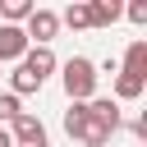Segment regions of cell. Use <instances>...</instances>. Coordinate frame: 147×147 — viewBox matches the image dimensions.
Here are the masks:
<instances>
[{
	"label": "cell",
	"mask_w": 147,
	"mask_h": 147,
	"mask_svg": "<svg viewBox=\"0 0 147 147\" xmlns=\"http://www.w3.org/2000/svg\"><path fill=\"white\" fill-rule=\"evenodd\" d=\"M60 83H64V96L69 101H92L96 96V64L87 55H74L60 64Z\"/></svg>",
	"instance_id": "obj_1"
},
{
	"label": "cell",
	"mask_w": 147,
	"mask_h": 147,
	"mask_svg": "<svg viewBox=\"0 0 147 147\" xmlns=\"http://www.w3.org/2000/svg\"><path fill=\"white\" fill-rule=\"evenodd\" d=\"M64 133H69L74 142H83V147H106V142H110V133L87 115V101H69V110H64Z\"/></svg>",
	"instance_id": "obj_2"
},
{
	"label": "cell",
	"mask_w": 147,
	"mask_h": 147,
	"mask_svg": "<svg viewBox=\"0 0 147 147\" xmlns=\"http://www.w3.org/2000/svg\"><path fill=\"white\" fill-rule=\"evenodd\" d=\"M23 37H28L32 46H51V41L60 37V14L46 9V5H37V9L28 14V23H23Z\"/></svg>",
	"instance_id": "obj_3"
},
{
	"label": "cell",
	"mask_w": 147,
	"mask_h": 147,
	"mask_svg": "<svg viewBox=\"0 0 147 147\" xmlns=\"http://www.w3.org/2000/svg\"><path fill=\"white\" fill-rule=\"evenodd\" d=\"M9 142L14 147H51V138H46V124L37 119V115H18L14 124H9Z\"/></svg>",
	"instance_id": "obj_4"
},
{
	"label": "cell",
	"mask_w": 147,
	"mask_h": 147,
	"mask_svg": "<svg viewBox=\"0 0 147 147\" xmlns=\"http://www.w3.org/2000/svg\"><path fill=\"white\" fill-rule=\"evenodd\" d=\"M18 64H23V69H28L37 83H46V78L60 69V60H55V51H51V46H28V55H23Z\"/></svg>",
	"instance_id": "obj_5"
},
{
	"label": "cell",
	"mask_w": 147,
	"mask_h": 147,
	"mask_svg": "<svg viewBox=\"0 0 147 147\" xmlns=\"http://www.w3.org/2000/svg\"><path fill=\"white\" fill-rule=\"evenodd\" d=\"M28 37H23V28H14V23H0V64H18L23 55H28Z\"/></svg>",
	"instance_id": "obj_6"
},
{
	"label": "cell",
	"mask_w": 147,
	"mask_h": 147,
	"mask_svg": "<svg viewBox=\"0 0 147 147\" xmlns=\"http://www.w3.org/2000/svg\"><path fill=\"white\" fill-rule=\"evenodd\" d=\"M87 115L106 129V133H115L119 124H124V115H119V101H110V96H92L87 101Z\"/></svg>",
	"instance_id": "obj_7"
},
{
	"label": "cell",
	"mask_w": 147,
	"mask_h": 147,
	"mask_svg": "<svg viewBox=\"0 0 147 147\" xmlns=\"http://www.w3.org/2000/svg\"><path fill=\"white\" fill-rule=\"evenodd\" d=\"M119 14H124L119 0H87V23H92V28H110Z\"/></svg>",
	"instance_id": "obj_8"
},
{
	"label": "cell",
	"mask_w": 147,
	"mask_h": 147,
	"mask_svg": "<svg viewBox=\"0 0 147 147\" xmlns=\"http://www.w3.org/2000/svg\"><path fill=\"white\" fill-rule=\"evenodd\" d=\"M119 74H133V78H142V83H147V41H129Z\"/></svg>",
	"instance_id": "obj_9"
},
{
	"label": "cell",
	"mask_w": 147,
	"mask_h": 147,
	"mask_svg": "<svg viewBox=\"0 0 147 147\" xmlns=\"http://www.w3.org/2000/svg\"><path fill=\"white\" fill-rule=\"evenodd\" d=\"M142 92H147V83H142V78H133V74H119V69H115V96H110V101H138Z\"/></svg>",
	"instance_id": "obj_10"
},
{
	"label": "cell",
	"mask_w": 147,
	"mask_h": 147,
	"mask_svg": "<svg viewBox=\"0 0 147 147\" xmlns=\"http://www.w3.org/2000/svg\"><path fill=\"white\" fill-rule=\"evenodd\" d=\"M32 9H37L32 0H5V5H0V18H5V23H14V28H23Z\"/></svg>",
	"instance_id": "obj_11"
},
{
	"label": "cell",
	"mask_w": 147,
	"mask_h": 147,
	"mask_svg": "<svg viewBox=\"0 0 147 147\" xmlns=\"http://www.w3.org/2000/svg\"><path fill=\"white\" fill-rule=\"evenodd\" d=\"M9 92H14V96H18V101H23V96H28V92H41V83H37V78H32V74H28V69H23V64H18V69H14V74H9Z\"/></svg>",
	"instance_id": "obj_12"
},
{
	"label": "cell",
	"mask_w": 147,
	"mask_h": 147,
	"mask_svg": "<svg viewBox=\"0 0 147 147\" xmlns=\"http://www.w3.org/2000/svg\"><path fill=\"white\" fill-rule=\"evenodd\" d=\"M60 23H64V28H74V32H83V28H92V23H87V0H78V5H69V9L60 14Z\"/></svg>",
	"instance_id": "obj_13"
},
{
	"label": "cell",
	"mask_w": 147,
	"mask_h": 147,
	"mask_svg": "<svg viewBox=\"0 0 147 147\" xmlns=\"http://www.w3.org/2000/svg\"><path fill=\"white\" fill-rule=\"evenodd\" d=\"M18 115H23V101L14 92H0V124H14Z\"/></svg>",
	"instance_id": "obj_14"
},
{
	"label": "cell",
	"mask_w": 147,
	"mask_h": 147,
	"mask_svg": "<svg viewBox=\"0 0 147 147\" xmlns=\"http://www.w3.org/2000/svg\"><path fill=\"white\" fill-rule=\"evenodd\" d=\"M124 14H129V23H147V0H133V5H124Z\"/></svg>",
	"instance_id": "obj_15"
},
{
	"label": "cell",
	"mask_w": 147,
	"mask_h": 147,
	"mask_svg": "<svg viewBox=\"0 0 147 147\" xmlns=\"http://www.w3.org/2000/svg\"><path fill=\"white\" fill-rule=\"evenodd\" d=\"M0 147H14V142H9V129H0Z\"/></svg>",
	"instance_id": "obj_16"
},
{
	"label": "cell",
	"mask_w": 147,
	"mask_h": 147,
	"mask_svg": "<svg viewBox=\"0 0 147 147\" xmlns=\"http://www.w3.org/2000/svg\"><path fill=\"white\" fill-rule=\"evenodd\" d=\"M0 74H5V69H0Z\"/></svg>",
	"instance_id": "obj_17"
}]
</instances>
